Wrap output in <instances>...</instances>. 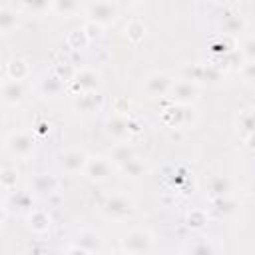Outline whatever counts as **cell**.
Here are the masks:
<instances>
[{
  "label": "cell",
  "instance_id": "1",
  "mask_svg": "<svg viewBox=\"0 0 255 255\" xmlns=\"http://www.w3.org/2000/svg\"><path fill=\"white\" fill-rule=\"evenodd\" d=\"M122 251L126 253H131V255H147L151 249H153V233L149 229H129L122 241Z\"/></svg>",
  "mask_w": 255,
  "mask_h": 255
},
{
  "label": "cell",
  "instance_id": "2",
  "mask_svg": "<svg viewBox=\"0 0 255 255\" xmlns=\"http://www.w3.org/2000/svg\"><path fill=\"white\" fill-rule=\"evenodd\" d=\"M84 14L88 16L90 22H96V24H100L102 28H106V26H112V24L118 20L120 6H118L116 2H110V0L88 2V4L84 6Z\"/></svg>",
  "mask_w": 255,
  "mask_h": 255
},
{
  "label": "cell",
  "instance_id": "3",
  "mask_svg": "<svg viewBox=\"0 0 255 255\" xmlns=\"http://www.w3.org/2000/svg\"><path fill=\"white\" fill-rule=\"evenodd\" d=\"M102 213L110 219H128L135 213V205L124 193H110L102 201Z\"/></svg>",
  "mask_w": 255,
  "mask_h": 255
},
{
  "label": "cell",
  "instance_id": "4",
  "mask_svg": "<svg viewBox=\"0 0 255 255\" xmlns=\"http://www.w3.org/2000/svg\"><path fill=\"white\" fill-rule=\"evenodd\" d=\"M6 149L10 155L14 157H30L36 149V135L30 131H12L6 141H4Z\"/></svg>",
  "mask_w": 255,
  "mask_h": 255
},
{
  "label": "cell",
  "instance_id": "5",
  "mask_svg": "<svg viewBox=\"0 0 255 255\" xmlns=\"http://www.w3.org/2000/svg\"><path fill=\"white\" fill-rule=\"evenodd\" d=\"M114 167H116V165L112 163L110 157H104V155H90L88 165H86V169H84L82 175H84L88 181L102 183V181H106V179L112 177Z\"/></svg>",
  "mask_w": 255,
  "mask_h": 255
},
{
  "label": "cell",
  "instance_id": "6",
  "mask_svg": "<svg viewBox=\"0 0 255 255\" xmlns=\"http://www.w3.org/2000/svg\"><path fill=\"white\" fill-rule=\"evenodd\" d=\"M199 86L193 84V82H187V80H175L167 98L171 100V104H179V106H191L199 100Z\"/></svg>",
  "mask_w": 255,
  "mask_h": 255
},
{
  "label": "cell",
  "instance_id": "7",
  "mask_svg": "<svg viewBox=\"0 0 255 255\" xmlns=\"http://www.w3.org/2000/svg\"><path fill=\"white\" fill-rule=\"evenodd\" d=\"M173 82L175 80L165 72H149L143 78V92L149 98H163V96L169 94Z\"/></svg>",
  "mask_w": 255,
  "mask_h": 255
},
{
  "label": "cell",
  "instance_id": "8",
  "mask_svg": "<svg viewBox=\"0 0 255 255\" xmlns=\"http://www.w3.org/2000/svg\"><path fill=\"white\" fill-rule=\"evenodd\" d=\"M88 159H90V155L84 149L72 147V149H66V151L60 153L58 163L66 173H84V169L88 165Z\"/></svg>",
  "mask_w": 255,
  "mask_h": 255
},
{
  "label": "cell",
  "instance_id": "9",
  "mask_svg": "<svg viewBox=\"0 0 255 255\" xmlns=\"http://www.w3.org/2000/svg\"><path fill=\"white\" fill-rule=\"evenodd\" d=\"M217 28H219L221 36L233 38V36H237L239 32H243L247 28V22H245L241 12H237V10H223V14L217 20Z\"/></svg>",
  "mask_w": 255,
  "mask_h": 255
},
{
  "label": "cell",
  "instance_id": "10",
  "mask_svg": "<svg viewBox=\"0 0 255 255\" xmlns=\"http://www.w3.org/2000/svg\"><path fill=\"white\" fill-rule=\"evenodd\" d=\"M70 86L74 88L76 96L78 94H84V92H98L100 86H102V78L96 70L92 68H82L76 72V78L70 82Z\"/></svg>",
  "mask_w": 255,
  "mask_h": 255
},
{
  "label": "cell",
  "instance_id": "11",
  "mask_svg": "<svg viewBox=\"0 0 255 255\" xmlns=\"http://www.w3.org/2000/svg\"><path fill=\"white\" fill-rule=\"evenodd\" d=\"M106 133L110 137H114L116 141H128L129 135L133 133L131 131V118H126L122 114L110 116L106 120Z\"/></svg>",
  "mask_w": 255,
  "mask_h": 255
},
{
  "label": "cell",
  "instance_id": "12",
  "mask_svg": "<svg viewBox=\"0 0 255 255\" xmlns=\"http://www.w3.org/2000/svg\"><path fill=\"white\" fill-rule=\"evenodd\" d=\"M191 106H179V104H171L161 112V120L163 124H167L169 128H183L191 122L193 114H191Z\"/></svg>",
  "mask_w": 255,
  "mask_h": 255
},
{
  "label": "cell",
  "instance_id": "13",
  "mask_svg": "<svg viewBox=\"0 0 255 255\" xmlns=\"http://www.w3.org/2000/svg\"><path fill=\"white\" fill-rule=\"evenodd\" d=\"M30 187H32V193L38 195V197H50L58 191L60 187V179L52 173H36L32 179H30Z\"/></svg>",
  "mask_w": 255,
  "mask_h": 255
},
{
  "label": "cell",
  "instance_id": "14",
  "mask_svg": "<svg viewBox=\"0 0 255 255\" xmlns=\"http://www.w3.org/2000/svg\"><path fill=\"white\" fill-rule=\"evenodd\" d=\"M0 96H2V102L6 106H18L26 98V86H24V82H16V80L6 78L0 86Z\"/></svg>",
  "mask_w": 255,
  "mask_h": 255
},
{
  "label": "cell",
  "instance_id": "15",
  "mask_svg": "<svg viewBox=\"0 0 255 255\" xmlns=\"http://www.w3.org/2000/svg\"><path fill=\"white\" fill-rule=\"evenodd\" d=\"M233 193V181L227 175H211L207 179V197L211 199H221V197H231Z\"/></svg>",
  "mask_w": 255,
  "mask_h": 255
},
{
  "label": "cell",
  "instance_id": "16",
  "mask_svg": "<svg viewBox=\"0 0 255 255\" xmlns=\"http://www.w3.org/2000/svg\"><path fill=\"white\" fill-rule=\"evenodd\" d=\"M72 245L80 247V249H86L88 253H98L104 245L100 233H96L94 229H80L74 233L72 237Z\"/></svg>",
  "mask_w": 255,
  "mask_h": 255
},
{
  "label": "cell",
  "instance_id": "17",
  "mask_svg": "<svg viewBox=\"0 0 255 255\" xmlns=\"http://www.w3.org/2000/svg\"><path fill=\"white\" fill-rule=\"evenodd\" d=\"M64 90H66V82L60 80L52 70L46 72V74H42L40 80H38V92L44 98H58Z\"/></svg>",
  "mask_w": 255,
  "mask_h": 255
},
{
  "label": "cell",
  "instance_id": "18",
  "mask_svg": "<svg viewBox=\"0 0 255 255\" xmlns=\"http://www.w3.org/2000/svg\"><path fill=\"white\" fill-rule=\"evenodd\" d=\"M108 157L112 159V163H114L118 169H122V167L128 165L131 159H135L137 153H135V147H133L129 141H118V143L112 145Z\"/></svg>",
  "mask_w": 255,
  "mask_h": 255
},
{
  "label": "cell",
  "instance_id": "19",
  "mask_svg": "<svg viewBox=\"0 0 255 255\" xmlns=\"http://www.w3.org/2000/svg\"><path fill=\"white\" fill-rule=\"evenodd\" d=\"M4 209L16 211V213H30L32 211V195L28 191H12L4 199Z\"/></svg>",
  "mask_w": 255,
  "mask_h": 255
},
{
  "label": "cell",
  "instance_id": "20",
  "mask_svg": "<svg viewBox=\"0 0 255 255\" xmlns=\"http://www.w3.org/2000/svg\"><path fill=\"white\" fill-rule=\"evenodd\" d=\"M26 221H28V227L34 233H48L50 225H52V217L46 209H32L26 215Z\"/></svg>",
  "mask_w": 255,
  "mask_h": 255
},
{
  "label": "cell",
  "instance_id": "21",
  "mask_svg": "<svg viewBox=\"0 0 255 255\" xmlns=\"http://www.w3.org/2000/svg\"><path fill=\"white\" fill-rule=\"evenodd\" d=\"M74 108L78 112H84V114H92L96 110L102 108V96L98 92H84V94H78L76 100H74Z\"/></svg>",
  "mask_w": 255,
  "mask_h": 255
},
{
  "label": "cell",
  "instance_id": "22",
  "mask_svg": "<svg viewBox=\"0 0 255 255\" xmlns=\"http://www.w3.org/2000/svg\"><path fill=\"white\" fill-rule=\"evenodd\" d=\"M18 18H20V10L14 4H2L0 6V32L10 34L18 26Z\"/></svg>",
  "mask_w": 255,
  "mask_h": 255
},
{
  "label": "cell",
  "instance_id": "23",
  "mask_svg": "<svg viewBox=\"0 0 255 255\" xmlns=\"http://www.w3.org/2000/svg\"><path fill=\"white\" fill-rule=\"evenodd\" d=\"M235 129H237V133H241L243 137L255 133V110H253V108L241 110V112L235 116Z\"/></svg>",
  "mask_w": 255,
  "mask_h": 255
},
{
  "label": "cell",
  "instance_id": "24",
  "mask_svg": "<svg viewBox=\"0 0 255 255\" xmlns=\"http://www.w3.org/2000/svg\"><path fill=\"white\" fill-rule=\"evenodd\" d=\"M30 76V64L24 58H12L6 64V78L16 80V82H24Z\"/></svg>",
  "mask_w": 255,
  "mask_h": 255
},
{
  "label": "cell",
  "instance_id": "25",
  "mask_svg": "<svg viewBox=\"0 0 255 255\" xmlns=\"http://www.w3.org/2000/svg\"><path fill=\"white\" fill-rule=\"evenodd\" d=\"M124 34H126V38H128L131 44H139V42H143V38H145V34H147V28H145V24H143L139 18H131V20H128V24L124 26Z\"/></svg>",
  "mask_w": 255,
  "mask_h": 255
},
{
  "label": "cell",
  "instance_id": "26",
  "mask_svg": "<svg viewBox=\"0 0 255 255\" xmlns=\"http://www.w3.org/2000/svg\"><path fill=\"white\" fill-rule=\"evenodd\" d=\"M209 221V213L207 209H201V207H195V209H189L185 213V227L191 229V231H201Z\"/></svg>",
  "mask_w": 255,
  "mask_h": 255
},
{
  "label": "cell",
  "instance_id": "27",
  "mask_svg": "<svg viewBox=\"0 0 255 255\" xmlns=\"http://www.w3.org/2000/svg\"><path fill=\"white\" fill-rule=\"evenodd\" d=\"M183 255H217V251L207 237H197L195 241L185 245Z\"/></svg>",
  "mask_w": 255,
  "mask_h": 255
},
{
  "label": "cell",
  "instance_id": "28",
  "mask_svg": "<svg viewBox=\"0 0 255 255\" xmlns=\"http://www.w3.org/2000/svg\"><path fill=\"white\" fill-rule=\"evenodd\" d=\"M18 10H24V12H32L36 16H42L46 12H52V2L48 0H32V2H18L16 4Z\"/></svg>",
  "mask_w": 255,
  "mask_h": 255
},
{
  "label": "cell",
  "instance_id": "29",
  "mask_svg": "<svg viewBox=\"0 0 255 255\" xmlns=\"http://www.w3.org/2000/svg\"><path fill=\"white\" fill-rule=\"evenodd\" d=\"M66 44H68V48H72V50H86V48L90 46V40H88L84 28H76V30H72V32L66 36Z\"/></svg>",
  "mask_w": 255,
  "mask_h": 255
},
{
  "label": "cell",
  "instance_id": "30",
  "mask_svg": "<svg viewBox=\"0 0 255 255\" xmlns=\"http://www.w3.org/2000/svg\"><path fill=\"white\" fill-rule=\"evenodd\" d=\"M16 183H18V169L12 167V165H4L0 169V185H2V189L8 191V193H12V189L16 187Z\"/></svg>",
  "mask_w": 255,
  "mask_h": 255
},
{
  "label": "cell",
  "instance_id": "31",
  "mask_svg": "<svg viewBox=\"0 0 255 255\" xmlns=\"http://www.w3.org/2000/svg\"><path fill=\"white\" fill-rule=\"evenodd\" d=\"M233 44L229 42V36H219L215 40H211L209 44V52L213 54V58H219V56H225L229 52H233Z\"/></svg>",
  "mask_w": 255,
  "mask_h": 255
},
{
  "label": "cell",
  "instance_id": "32",
  "mask_svg": "<svg viewBox=\"0 0 255 255\" xmlns=\"http://www.w3.org/2000/svg\"><path fill=\"white\" fill-rule=\"evenodd\" d=\"M78 10H84V6H80L78 2H72V0H56V2H52V12H56L60 16H72Z\"/></svg>",
  "mask_w": 255,
  "mask_h": 255
},
{
  "label": "cell",
  "instance_id": "33",
  "mask_svg": "<svg viewBox=\"0 0 255 255\" xmlns=\"http://www.w3.org/2000/svg\"><path fill=\"white\" fill-rule=\"evenodd\" d=\"M237 207L233 197H221V199H211V211L217 215H229Z\"/></svg>",
  "mask_w": 255,
  "mask_h": 255
},
{
  "label": "cell",
  "instance_id": "34",
  "mask_svg": "<svg viewBox=\"0 0 255 255\" xmlns=\"http://www.w3.org/2000/svg\"><path fill=\"white\" fill-rule=\"evenodd\" d=\"M122 171H124L128 177L137 179V177H141V175H143V171H145V163H143V159L137 155V157H135V159H131L128 165H124V167H122Z\"/></svg>",
  "mask_w": 255,
  "mask_h": 255
},
{
  "label": "cell",
  "instance_id": "35",
  "mask_svg": "<svg viewBox=\"0 0 255 255\" xmlns=\"http://www.w3.org/2000/svg\"><path fill=\"white\" fill-rule=\"evenodd\" d=\"M52 72H54L60 80H64L66 84H70V82L76 78V72H78V70H76V68H72V66H70V64H66V62H60V64H56V66L52 68Z\"/></svg>",
  "mask_w": 255,
  "mask_h": 255
},
{
  "label": "cell",
  "instance_id": "36",
  "mask_svg": "<svg viewBox=\"0 0 255 255\" xmlns=\"http://www.w3.org/2000/svg\"><path fill=\"white\" fill-rule=\"evenodd\" d=\"M239 54L243 56L245 62H255V36H247V38L241 42Z\"/></svg>",
  "mask_w": 255,
  "mask_h": 255
},
{
  "label": "cell",
  "instance_id": "37",
  "mask_svg": "<svg viewBox=\"0 0 255 255\" xmlns=\"http://www.w3.org/2000/svg\"><path fill=\"white\" fill-rule=\"evenodd\" d=\"M82 28H84V32H86V36H88L90 42H96V40H100V38L104 36V28H102L100 24H96V22L86 20V24H84Z\"/></svg>",
  "mask_w": 255,
  "mask_h": 255
},
{
  "label": "cell",
  "instance_id": "38",
  "mask_svg": "<svg viewBox=\"0 0 255 255\" xmlns=\"http://www.w3.org/2000/svg\"><path fill=\"white\" fill-rule=\"evenodd\" d=\"M239 74L245 82L255 84V62H243V66L239 68Z\"/></svg>",
  "mask_w": 255,
  "mask_h": 255
},
{
  "label": "cell",
  "instance_id": "39",
  "mask_svg": "<svg viewBox=\"0 0 255 255\" xmlns=\"http://www.w3.org/2000/svg\"><path fill=\"white\" fill-rule=\"evenodd\" d=\"M36 135H46L48 131H50V124L46 122V120H38L36 124H34V129H32Z\"/></svg>",
  "mask_w": 255,
  "mask_h": 255
},
{
  "label": "cell",
  "instance_id": "40",
  "mask_svg": "<svg viewBox=\"0 0 255 255\" xmlns=\"http://www.w3.org/2000/svg\"><path fill=\"white\" fill-rule=\"evenodd\" d=\"M64 255H92V253H88L86 249H80V247H76V245H70Z\"/></svg>",
  "mask_w": 255,
  "mask_h": 255
},
{
  "label": "cell",
  "instance_id": "41",
  "mask_svg": "<svg viewBox=\"0 0 255 255\" xmlns=\"http://www.w3.org/2000/svg\"><path fill=\"white\" fill-rule=\"evenodd\" d=\"M243 141H245V145H247V149H251V151H255V133H251V135H247V137H243Z\"/></svg>",
  "mask_w": 255,
  "mask_h": 255
},
{
  "label": "cell",
  "instance_id": "42",
  "mask_svg": "<svg viewBox=\"0 0 255 255\" xmlns=\"http://www.w3.org/2000/svg\"><path fill=\"white\" fill-rule=\"evenodd\" d=\"M251 195L255 197V181H253V185H251Z\"/></svg>",
  "mask_w": 255,
  "mask_h": 255
},
{
  "label": "cell",
  "instance_id": "43",
  "mask_svg": "<svg viewBox=\"0 0 255 255\" xmlns=\"http://www.w3.org/2000/svg\"><path fill=\"white\" fill-rule=\"evenodd\" d=\"M116 255H131V253H126V251H120V253H116Z\"/></svg>",
  "mask_w": 255,
  "mask_h": 255
}]
</instances>
